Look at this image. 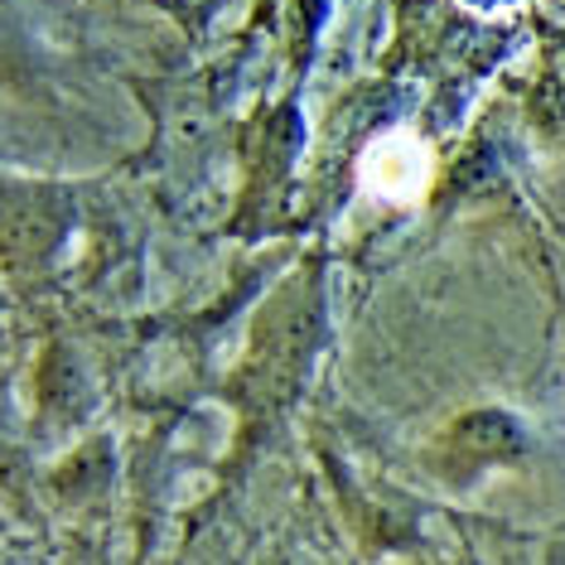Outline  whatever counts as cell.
I'll use <instances>...</instances> for the list:
<instances>
[{
  "label": "cell",
  "instance_id": "obj_1",
  "mask_svg": "<svg viewBox=\"0 0 565 565\" xmlns=\"http://www.w3.org/2000/svg\"><path fill=\"white\" fill-rule=\"evenodd\" d=\"M58 237V203L34 189H0V252L44 256Z\"/></svg>",
  "mask_w": 565,
  "mask_h": 565
}]
</instances>
